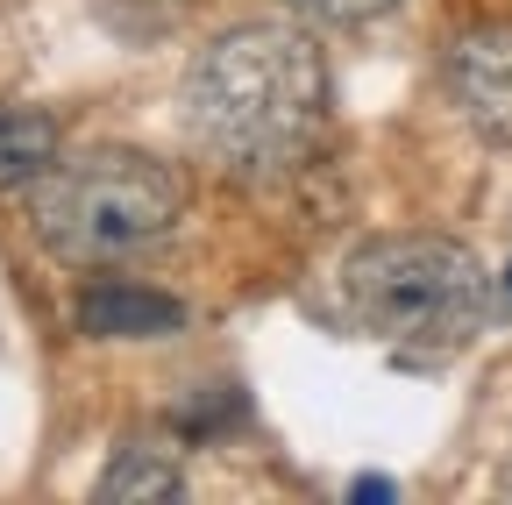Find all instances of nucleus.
<instances>
[{
  "mask_svg": "<svg viewBox=\"0 0 512 505\" xmlns=\"http://www.w3.org/2000/svg\"><path fill=\"white\" fill-rule=\"evenodd\" d=\"M178 121L221 178L271 185L328 129V57L299 22H235L185 65Z\"/></svg>",
  "mask_w": 512,
  "mask_h": 505,
  "instance_id": "nucleus-1",
  "label": "nucleus"
},
{
  "mask_svg": "<svg viewBox=\"0 0 512 505\" xmlns=\"http://www.w3.org/2000/svg\"><path fill=\"white\" fill-rule=\"evenodd\" d=\"M505 285H512V271H505Z\"/></svg>",
  "mask_w": 512,
  "mask_h": 505,
  "instance_id": "nucleus-9",
  "label": "nucleus"
},
{
  "mask_svg": "<svg viewBox=\"0 0 512 505\" xmlns=\"http://www.w3.org/2000/svg\"><path fill=\"white\" fill-rule=\"evenodd\" d=\"M441 93L463 114V129L491 150L512 143V22L484 15L470 29L448 36L441 50Z\"/></svg>",
  "mask_w": 512,
  "mask_h": 505,
  "instance_id": "nucleus-4",
  "label": "nucleus"
},
{
  "mask_svg": "<svg viewBox=\"0 0 512 505\" xmlns=\"http://www.w3.org/2000/svg\"><path fill=\"white\" fill-rule=\"evenodd\" d=\"M185 477L171 463V449H150V441H121L107 477H100V498L107 505H128V498H178Z\"/></svg>",
  "mask_w": 512,
  "mask_h": 505,
  "instance_id": "nucleus-7",
  "label": "nucleus"
},
{
  "mask_svg": "<svg viewBox=\"0 0 512 505\" xmlns=\"http://www.w3.org/2000/svg\"><path fill=\"white\" fill-rule=\"evenodd\" d=\"M285 8L306 15V22H320V29H349V22H370L384 8H399V0H285Z\"/></svg>",
  "mask_w": 512,
  "mask_h": 505,
  "instance_id": "nucleus-8",
  "label": "nucleus"
},
{
  "mask_svg": "<svg viewBox=\"0 0 512 505\" xmlns=\"http://www.w3.org/2000/svg\"><path fill=\"white\" fill-rule=\"evenodd\" d=\"M178 328H185V306L171 292L128 285V278H100L79 292V335L93 342H143V335H178Z\"/></svg>",
  "mask_w": 512,
  "mask_h": 505,
  "instance_id": "nucleus-5",
  "label": "nucleus"
},
{
  "mask_svg": "<svg viewBox=\"0 0 512 505\" xmlns=\"http://www.w3.org/2000/svg\"><path fill=\"white\" fill-rule=\"evenodd\" d=\"M57 164V121L43 107H0V193L36 185Z\"/></svg>",
  "mask_w": 512,
  "mask_h": 505,
  "instance_id": "nucleus-6",
  "label": "nucleus"
},
{
  "mask_svg": "<svg viewBox=\"0 0 512 505\" xmlns=\"http://www.w3.org/2000/svg\"><path fill=\"white\" fill-rule=\"evenodd\" d=\"M342 299L356 328L406 363H441L470 349L491 306V271L448 235H370L342 264Z\"/></svg>",
  "mask_w": 512,
  "mask_h": 505,
  "instance_id": "nucleus-3",
  "label": "nucleus"
},
{
  "mask_svg": "<svg viewBox=\"0 0 512 505\" xmlns=\"http://www.w3.org/2000/svg\"><path fill=\"white\" fill-rule=\"evenodd\" d=\"M185 221V178L178 164L136 150V143H93L57 157L36 193H29V228L57 264L107 271L121 257H143Z\"/></svg>",
  "mask_w": 512,
  "mask_h": 505,
  "instance_id": "nucleus-2",
  "label": "nucleus"
}]
</instances>
